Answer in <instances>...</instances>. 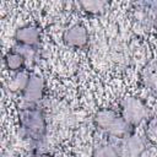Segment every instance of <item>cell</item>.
<instances>
[{"mask_svg":"<svg viewBox=\"0 0 157 157\" xmlns=\"http://www.w3.org/2000/svg\"><path fill=\"white\" fill-rule=\"evenodd\" d=\"M39 78L36 77V80H33L32 82L28 81L27 86H26V97L29 101H34L38 99V97L40 96V86L38 85Z\"/></svg>","mask_w":157,"mask_h":157,"instance_id":"1","label":"cell"},{"mask_svg":"<svg viewBox=\"0 0 157 157\" xmlns=\"http://www.w3.org/2000/svg\"><path fill=\"white\" fill-rule=\"evenodd\" d=\"M67 34H69V37H66V38H67V40L70 39V43L81 44V43L85 42V32L81 28H78L77 26L76 27H72L67 32Z\"/></svg>","mask_w":157,"mask_h":157,"instance_id":"2","label":"cell"},{"mask_svg":"<svg viewBox=\"0 0 157 157\" xmlns=\"http://www.w3.org/2000/svg\"><path fill=\"white\" fill-rule=\"evenodd\" d=\"M18 36H20V39L25 43H33L36 42L37 39V31L36 29H32V28H22L20 32H18Z\"/></svg>","mask_w":157,"mask_h":157,"instance_id":"3","label":"cell"},{"mask_svg":"<svg viewBox=\"0 0 157 157\" xmlns=\"http://www.w3.org/2000/svg\"><path fill=\"white\" fill-rule=\"evenodd\" d=\"M6 61H7V65H9L10 69L16 70V69H18V67L22 65L23 59H22V56L18 55V54H9Z\"/></svg>","mask_w":157,"mask_h":157,"instance_id":"4","label":"cell"}]
</instances>
